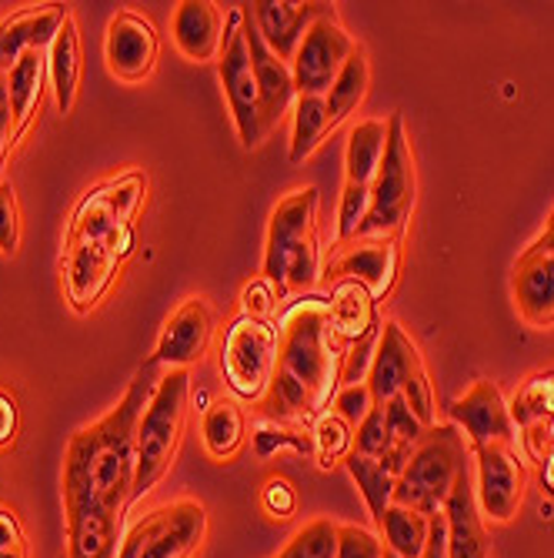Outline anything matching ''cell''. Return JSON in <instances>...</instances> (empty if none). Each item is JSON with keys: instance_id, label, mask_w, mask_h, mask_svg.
I'll return each mask as SVG.
<instances>
[{"instance_id": "31", "label": "cell", "mask_w": 554, "mask_h": 558, "mask_svg": "<svg viewBox=\"0 0 554 558\" xmlns=\"http://www.w3.org/2000/svg\"><path fill=\"white\" fill-rule=\"evenodd\" d=\"M331 134L328 124V105L324 97L315 94H297L294 111H291V147H287V161L291 165H305L321 141Z\"/></svg>"}, {"instance_id": "51", "label": "cell", "mask_w": 554, "mask_h": 558, "mask_svg": "<svg viewBox=\"0 0 554 558\" xmlns=\"http://www.w3.org/2000/svg\"><path fill=\"white\" fill-rule=\"evenodd\" d=\"M534 469H538V485H541V492H544L547 498H554V454H547V459L538 462Z\"/></svg>"}, {"instance_id": "1", "label": "cell", "mask_w": 554, "mask_h": 558, "mask_svg": "<svg viewBox=\"0 0 554 558\" xmlns=\"http://www.w3.org/2000/svg\"><path fill=\"white\" fill-rule=\"evenodd\" d=\"M278 328V368L261 401V415L311 432L315 418L331 409L341 391L350 344L331 325L328 294H300L287 301Z\"/></svg>"}, {"instance_id": "42", "label": "cell", "mask_w": 554, "mask_h": 558, "mask_svg": "<svg viewBox=\"0 0 554 558\" xmlns=\"http://www.w3.org/2000/svg\"><path fill=\"white\" fill-rule=\"evenodd\" d=\"M334 558H384V538L365 525H337V555Z\"/></svg>"}, {"instance_id": "38", "label": "cell", "mask_w": 554, "mask_h": 558, "mask_svg": "<svg viewBox=\"0 0 554 558\" xmlns=\"http://www.w3.org/2000/svg\"><path fill=\"white\" fill-rule=\"evenodd\" d=\"M368 211H371V187L344 181L341 201H337V225H334V234H337L341 244L358 241V234H361V228L368 221Z\"/></svg>"}, {"instance_id": "34", "label": "cell", "mask_w": 554, "mask_h": 558, "mask_svg": "<svg viewBox=\"0 0 554 558\" xmlns=\"http://www.w3.org/2000/svg\"><path fill=\"white\" fill-rule=\"evenodd\" d=\"M428 529H431V519L415 512V509H405V505H391V509L384 512V522L378 525L384 548L401 555V558H421L424 542H428Z\"/></svg>"}, {"instance_id": "33", "label": "cell", "mask_w": 554, "mask_h": 558, "mask_svg": "<svg viewBox=\"0 0 554 558\" xmlns=\"http://www.w3.org/2000/svg\"><path fill=\"white\" fill-rule=\"evenodd\" d=\"M508 412H512L518 435L551 418L554 415V368L528 375L521 388L515 391V398L508 401Z\"/></svg>"}, {"instance_id": "12", "label": "cell", "mask_w": 554, "mask_h": 558, "mask_svg": "<svg viewBox=\"0 0 554 558\" xmlns=\"http://www.w3.org/2000/svg\"><path fill=\"white\" fill-rule=\"evenodd\" d=\"M355 40L341 27L337 14H328L321 21H315L305 34V40L297 44V54L291 61V74H294V87L297 94H315L324 97L331 90V84L337 81L344 61L355 54Z\"/></svg>"}, {"instance_id": "24", "label": "cell", "mask_w": 554, "mask_h": 558, "mask_svg": "<svg viewBox=\"0 0 554 558\" xmlns=\"http://www.w3.org/2000/svg\"><path fill=\"white\" fill-rule=\"evenodd\" d=\"M67 522V551L64 558H118L121 535H124V515L108 509H64Z\"/></svg>"}, {"instance_id": "15", "label": "cell", "mask_w": 554, "mask_h": 558, "mask_svg": "<svg viewBox=\"0 0 554 558\" xmlns=\"http://www.w3.org/2000/svg\"><path fill=\"white\" fill-rule=\"evenodd\" d=\"M214 328H218V315L211 308L208 298H187L181 308L168 318L158 348L150 354V362L158 368L171 372V368H190L194 362H200L208 354L211 341H214Z\"/></svg>"}, {"instance_id": "8", "label": "cell", "mask_w": 554, "mask_h": 558, "mask_svg": "<svg viewBox=\"0 0 554 558\" xmlns=\"http://www.w3.org/2000/svg\"><path fill=\"white\" fill-rule=\"evenodd\" d=\"M278 318L237 315L221 335V378L237 401L261 404L278 368Z\"/></svg>"}, {"instance_id": "16", "label": "cell", "mask_w": 554, "mask_h": 558, "mask_svg": "<svg viewBox=\"0 0 554 558\" xmlns=\"http://www.w3.org/2000/svg\"><path fill=\"white\" fill-rule=\"evenodd\" d=\"M401 271V238H361L331 262L328 275L334 281H358L374 301H384Z\"/></svg>"}, {"instance_id": "46", "label": "cell", "mask_w": 554, "mask_h": 558, "mask_svg": "<svg viewBox=\"0 0 554 558\" xmlns=\"http://www.w3.org/2000/svg\"><path fill=\"white\" fill-rule=\"evenodd\" d=\"M278 291L268 278H255L247 281L244 291H241V315H250V318H274L278 312Z\"/></svg>"}, {"instance_id": "55", "label": "cell", "mask_w": 554, "mask_h": 558, "mask_svg": "<svg viewBox=\"0 0 554 558\" xmlns=\"http://www.w3.org/2000/svg\"><path fill=\"white\" fill-rule=\"evenodd\" d=\"M58 558H64V555H58Z\"/></svg>"}, {"instance_id": "25", "label": "cell", "mask_w": 554, "mask_h": 558, "mask_svg": "<svg viewBox=\"0 0 554 558\" xmlns=\"http://www.w3.org/2000/svg\"><path fill=\"white\" fill-rule=\"evenodd\" d=\"M81 31L74 14H67L64 27L58 31L54 44L47 47V77H50V90H54V105L58 114H71L77 105V90H81Z\"/></svg>"}, {"instance_id": "53", "label": "cell", "mask_w": 554, "mask_h": 558, "mask_svg": "<svg viewBox=\"0 0 554 558\" xmlns=\"http://www.w3.org/2000/svg\"><path fill=\"white\" fill-rule=\"evenodd\" d=\"M0 558H30V548H14V551H0Z\"/></svg>"}, {"instance_id": "52", "label": "cell", "mask_w": 554, "mask_h": 558, "mask_svg": "<svg viewBox=\"0 0 554 558\" xmlns=\"http://www.w3.org/2000/svg\"><path fill=\"white\" fill-rule=\"evenodd\" d=\"M531 247H538V251H547V255H554V211H551V218H547L544 231L538 234V241H534Z\"/></svg>"}, {"instance_id": "13", "label": "cell", "mask_w": 554, "mask_h": 558, "mask_svg": "<svg viewBox=\"0 0 554 558\" xmlns=\"http://www.w3.org/2000/svg\"><path fill=\"white\" fill-rule=\"evenodd\" d=\"M161 61V34L150 17L118 11L104 31V64L121 84H144Z\"/></svg>"}, {"instance_id": "17", "label": "cell", "mask_w": 554, "mask_h": 558, "mask_svg": "<svg viewBox=\"0 0 554 558\" xmlns=\"http://www.w3.org/2000/svg\"><path fill=\"white\" fill-rule=\"evenodd\" d=\"M244 34H247V50H250V68H255V81H258L261 124H264V134H271L294 111V100H297L294 74H291V64L281 61L274 50L261 40V34L250 17L244 21Z\"/></svg>"}, {"instance_id": "18", "label": "cell", "mask_w": 554, "mask_h": 558, "mask_svg": "<svg viewBox=\"0 0 554 558\" xmlns=\"http://www.w3.org/2000/svg\"><path fill=\"white\" fill-rule=\"evenodd\" d=\"M328 14H337L334 4H297V0H255L247 11L261 40L287 64L294 61L297 44L305 40L308 27Z\"/></svg>"}, {"instance_id": "50", "label": "cell", "mask_w": 554, "mask_h": 558, "mask_svg": "<svg viewBox=\"0 0 554 558\" xmlns=\"http://www.w3.org/2000/svg\"><path fill=\"white\" fill-rule=\"evenodd\" d=\"M21 432V409L11 391L0 388V448H11Z\"/></svg>"}, {"instance_id": "9", "label": "cell", "mask_w": 554, "mask_h": 558, "mask_svg": "<svg viewBox=\"0 0 554 558\" xmlns=\"http://www.w3.org/2000/svg\"><path fill=\"white\" fill-rule=\"evenodd\" d=\"M208 538V509L197 498H174L140 515L124 535L118 558H194Z\"/></svg>"}, {"instance_id": "11", "label": "cell", "mask_w": 554, "mask_h": 558, "mask_svg": "<svg viewBox=\"0 0 554 558\" xmlns=\"http://www.w3.org/2000/svg\"><path fill=\"white\" fill-rule=\"evenodd\" d=\"M475 469V498L481 519L508 525L518 519L528 488V469L521 462L518 448L512 445H481L471 448Z\"/></svg>"}, {"instance_id": "22", "label": "cell", "mask_w": 554, "mask_h": 558, "mask_svg": "<svg viewBox=\"0 0 554 558\" xmlns=\"http://www.w3.org/2000/svg\"><path fill=\"white\" fill-rule=\"evenodd\" d=\"M421 354L418 344L405 335L397 322H384L381 325V338H378V351H374V362L368 372V388L374 404H387L391 398H397L405 391L408 378L421 368Z\"/></svg>"}, {"instance_id": "3", "label": "cell", "mask_w": 554, "mask_h": 558, "mask_svg": "<svg viewBox=\"0 0 554 558\" xmlns=\"http://www.w3.org/2000/svg\"><path fill=\"white\" fill-rule=\"evenodd\" d=\"M321 191L315 184L287 191L268 221L264 265L261 278H268L281 301H294L300 294H315L321 281Z\"/></svg>"}, {"instance_id": "48", "label": "cell", "mask_w": 554, "mask_h": 558, "mask_svg": "<svg viewBox=\"0 0 554 558\" xmlns=\"http://www.w3.org/2000/svg\"><path fill=\"white\" fill-rule=\"evenodd\" d=\"M17 137H14V108H11V90H8V77L0 74V171H4L11 150H14Z\"/></svg>"}, {"instance_id": "23", "label": "cell", "mask_w": 554, "mask_h": 558, "mask_svg": "<svg viewBox=\"0 0 554 558\" xmlns=\"http://www.w3.org/2000/svg\"><path fill=\"white\" fill-rule=\"evenodd\" d=\"M67 14L71 11L61 4H44V8H21L0 21V74H8L30 50H47L54 44Z\"/></svg>"}, {"instance_id": "45", "label": "cell", "mask_w": 554, "mask_h": 558, "mask_svg": "<svg viewBox=\"0 0 554 558\" xmlns=\"http://www.w3.org/2000/svg\"><path fill=\"white\" fill-rule=\"evenodd\" d=\"M378 338H381V328L365 335L361 341H355L347 348V362H344V375H341V385H361L368 381V372H371V362H374V351H378Z\"/></svg>"}, {"instance_id": "30", "label": "cell", "mask_w": 554, "mask_h": 558, "mask_svg": "<svg viewBox=\"0 0 554 558\" xmlns=\"http://www.w3.org/2000/svg\"><path fill=\"white\" fill-rule=\"evenodd\" d=\"M368 87H371V64H368V54L365 47L358 44L355 54H350L337 74V81L331 84V90L324 94V105H328V124L331 131L341 128L350 114H355L365 97H368Z\"/></svg>"}, {"instance_id": "32", "label": "cell", "mask_w": 554, "mask_h": 558, "mask_svg": "<svg viewBox=\"0 0 554 558\" xmlns=\"http://www.w3.org/2000/svg\"><path fill=\"white\" fill-rule=\"evenodd\" d=\"M344 469H347L350 482L358 485V492H361V498H365V505H368V512H371L374 525H381V522H384V512L394 505L397 475L387 472L384 462L365 459V454H358V451H350V454H347V459H344Z\"/></svg>"}, {"instance_id": "35", "label": "cell", "mask_w": 554, "mask_h": 558, "mask_svg": "<svg viewBox=\"0 0 554 558\" xmlns=\"http://www.w3.org/2000/svg\"><path fill=\"white\" fill-rule=\"evenodd\" d=\"M311 445H315L311 459L318 462V469L331 472V469L344 465L347 454L355 451V425L344 422L334 409H328L311 425Z\"/></svg>"}, {"instance_id": "27", "label": "cell", "mask_w": 554, "mask_h": 558, "mask_svg": "<svg viewBox=\"0 0 554 558\" xmlns=\"http://www.w3.org/2000/svg\"><path fill=\"white\" fill-rule=\"evenodd\" d=\"M200 445L218 465L237 459L241 448L247 445V415L237 401L221 398L211 409H205V415H200Z\"/></svg>"}, {"instance_id": "2", "label": "cell", "mask_w": 554, "mask_h": 558, "mask_svg": "<svg viewBox=\"0 0 554 558\" xmlns=\"http://www.w3.org/2000/svg\"><path fill=\"white\" fill-rule=\"evenodd\" d=\"M161 378V368L155 362H144L118 409H111L104 418L94 425H84L71 435L64 451V478L61 495L64 509L90 505V509L108 512H127L131 488H134V459H137V425Z\"/></svg>"}, {"instance_id": "21", "label": "cell", "mask_w": 554, "mask_h": 558, "mask_svg": "<svg viewBox=\"0 0 554 558\" xmlns=\"http://www.w3.org/2000/svg\"><path fill=\"white\" fill-rule=\"evenodd\" d=\"M512 294L528 328H554V255L528 244L512 275Z\"/></svg>"}, {"instance_id": "26", "label": "cell", "mask_w": 554, "mask_h": 558, "mask_svg": "<svg viewBox=\"0 0 554 558\" xmlns=\"http://www.w3.org/2000/svg\"><path fill=\"white\" fill-rule=\"evenodd\" d=\"M328 315H331L334 331L347 344L361 341L365 335H371V331H378L384 325L381 315H378L374 294L365 284H358V281H334L331 284V291H328Z\"/></svg>"}, {"instance_id": "37", "label": "cell", "mask_w": 554, "mask_h": 558, "mask_svg": "<svg viewBox=\"0 0 554 558\" xmlns=\"http://www.w3.org/2000/svg\"><path fill=\"white\" fill-rule=\"evenodd\" d=\"M337 555V522L311 519L300 525L274 558H334Z\"/></svg>"}, {"instance_id": "19", "label": "cell", "mask_w": 554, "mask_h": 558, "mask_svg": "<svg viewBox=\"0 0 554 558\" xmlns=\"http://www.w3.org/2000/svg\"><path fill=\"white\" fill-rule=\"evenodd\" d=\"M444 525H447V558H491V535L484 529L478 498H475V469L471 462L461 469L455 488L444 501Z\"/></svg>"}, {"instance_id": "4", "label": "cell", "mask_w": 554, "mask_h": 558, "mask_svg": "<svg viewBox=\"0 0 554 558\" xmlns=\"http://www.w3.org/2000/svg\"><path fill=\"white\" fill-rule=\"evenodd\" d=\"M147 194L144 171H124L118 178H108L81 194V201L71 211L64 247H97L104 255L127 262L137 247V211Z\"/></svg>"}, {"instance_id": "7", "label": "cell", "mask_w": 554, "mask_h": 558, "mask_svg": "<svg viewBox=\"0 0 554 558\" xmlns=\"http://www.w3.org/2000/svg\"><path fill=\"white\" fill-rule=\"evenodd\" d=\"M418 201V171L408 128L401 114L387 118V144L378 178L371 184V211L358 238H401Z\"/></svg>"}, {"instance_id": "29", "label": "cell", "mask_w": 554, "mask_h": 558, "mask_svg": "<svg viewBox=\"0 0 554 558\" xmlns=\"http://www.w3.org/2000/svg\"><path fill=\"white\" fill-rule=\"evenodd\" d=\"M384 144H387V121L381 118H368L350 128L344 147V181L371 187L384 161Z\"/></svg>"}, {"instance_id": "20", "label": "cell", "mask_w": 554, "mask_h": 558, "mask_svg": "<svg viewBox=\"0 0 554 558\" xmlns=\"http://www.w3.org/2000/svg\"><path fill=\"white\" fill-rule=\"evenodd\" d=\"M171 40L190 64L218 61L224 47V11L214 0H181L171 17Z\"/></svg>"}, {"instance_id": "44", "label": "cell", "mask_w": 554, "mask_h": 558, "mask_svg": "<svg viewBox=\"0 0 554 558\" xmlns=\"http://www.w3.org/2000/svg\"><path fill=\"white\" fill-rule=\"evenodd\" d=\"M401 398L408 401V409L418 415V422L424 428L438 425V418H434V388H431V378H428V368L424 365L408 378V385H405V391H401Z\"/></svg>"}, {"instance_id": "39", "label": "cell", "mask_w": 554, "mask_h": 558, "mask_svg": "<svg viewBox=\"0 0 554 558\" xmlns=\"http://www.w3.org/2000/svg\"><path fill=\"white\" fill-rule=\"evenodd\" d=\"M261 512L271 519V522H291L300 509V495H297V485L284 475H271L264 485H261Z\"/></svg>"}, {"instance_id": "10", "label": "cell", "mask_w": 554, "mask_h": 558, "mask_svg": "<svg viewBox=\"0 0 554 558\" xmlns=\"http://www.w3.org/2000/svg\"><path fill=\"white\" fill-rule=\"evenodd\" d=\"M244 21H247L244 4L231 8L224 14V47H221V58H218V81L224 87L241 147L255 150V147H261L268 141V134H264V124H261L258 81H255V68H250Z\"/></svg>"}, {"instance_id": "40", "label": "cell", "mask_w": 554, "mask_h": 558, "mask_svg": "<svg viewBox=\"0 0 554 558\" xmlns=\"http://www.w3.org/2000/svg\"><path fill=\"white\" fill-rule=\"evenodd\" d=\"M355 451L365 454V459H378L384 462L387 451H391V435H387V425H384V409L374 404L368 412V418L355 428Z\"/></svg>"}, {"instance_id": "49", "label": "cell", "mask_w": 554, "mask_h": 558, "mask_svg": "<svg viewBox=\"0 0 554 558\" xmlns=\"http://www.w3.org/2000/svg\"><path fill=\"white\" fill-rule=\"evenodd\" d=\"M14 548H30L27 529L11 505H0V551H14Z\"/></svg>"}, {"instance_id": "47", "label": "cell", "mask_w": 554, "mask_h": 558, "mask_svg": "<svg viewBox=\"0 0 554 558\" xmlns=\"http://www.w3.org/2000/svg\"><path fill=\"white\" fill-rule=\"evenodd\" d=\"M521 451H525V459L528 462H544L547 454H554V415L551 418H544L541 425H534V428H528V432H521Z\"/></svg>"}, {"instance_id": "5", "label": "cell", "mask_w": 554, "mask_h": 558, "mask_svg": "<svg viewBox=\"0 0 554 558\" xmlns=\"http://www.w3.org/2000/svg\"><path fill=\"white\" fill-rule=\"evenodd\" d=\"M187 401H190V372L171 368L158 378L150 401L137 425V459H134V488L131 505L140 501L147 492L174 469V459L187 428Z\"/></svg>"}, {"instance_id": "54", "label": "cell", "mask_w": 554, "mask_h": 558, "mask_svg": "<svg viewBox=\"0 0 554 558\" xmlns=\"http://www.w3.org/2000/svg\"><path fill=\"white\" fill-rule=\"evenodd\" d=\"M384 558H401V555H394V551H387V548H384Z\"/></svg>"}, {"instance_id": "6", "label": "cell", "mask_w": 554, "mask_h": 558, "mask_svg": "<svg viewBox=\"0 0 554 558\" xmlns=\"http://www.w3.org/2000/svg\"><path fill=\"white\" fill-rule=\"evenodd\" d=\"M471 462L468 441L455 425H431L418 448L411 451V462L397 475L394 505H405L421 515H441L444 501L455 488L461 469Z\"/></svg>"}, {"instance_id": "14", "label": "cell", "mask_w": 554, "mask_h": 558, "mask_svg": "<svg viewBox=\"0 0 554 558\" xmlns=\"http://www.w3.org/2000/svg\"><path fill=\"white\" fill-rule=\"evenodd\" d=\"M451 418H455V428L465 435L468 448H481V445L518 448L521 435L512 422L508 398L488 378L475 381L461 398L451 401Z\"/></svg>"}, {"instance_id": "41", "label": "cell", "mask_w": 554, "mask_h": 558, "mask_svg": "<svg viewBox=\"0 0 554 558\" xmlns=\"http://www.w3.org/2000/svg\"><path fill=\"white\" fill-rule=\"evenodd\" d=\"M21 251V205L11 181H0V255L14 258Z\"/></svg>"}, {"instance_id": "36", "label": "cell", "mask_w": 554, "mask_h": 558, "mask_svg": "<svg viewBox=\"0 0 554 558\" xmlns=\"http://www.w3.org/2000/svg\"><path fill=\"white\" fill-rule=\"evenodd\" d=\"M250 445H255L258 459H274L278 451H297V454H315L311 445V432L297 428V425H284L274 418H258L255 428H250Z\"/></svg>"}, {"instance_id": "28", "label": "cell", "mask_w": 554, "mask_h": 558, "mask_svg": "<svg viewBox=\"0 0 554 558\" xmlns=\"http://www.w3.org/2000/svg\"><path fill=\"white\" fill-rule=\"evenodd\" d=\"M8 90H11V108H14V137L21 141L37 111H40V100H44V84H47V50H30L24 54L8 74Z\"/></svg>"}, {"instance_id": "43", "label": "cell", "mask_w": 554, "mask_h": 558, "mask_svg": "<svg viewBox=\"0 0 554 558\" xmlns=\"http://www.w3.org/2000/svg\"><path fill=\"white\" fill-rule=\"evenodd\" d=\"M331 409L344 418V422H350V425H361L365 418H368V412L374 409V398H371V388L361 381V385H341V391L334 395V401H331Z\"/></svg>"}]
</instances>
